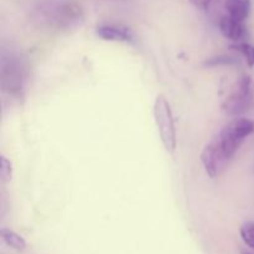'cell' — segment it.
Instances as JSON below:
<instances>
[{"mask_svg": "<svg viewBox=\"0 0 254 254\" xmlns=\"http://www.w3.org/2000/svg\"><path fill=\"white\" fill-rule=\"evenodd\" d=\"M253 131L254 123L251 119L236 118L226 124L203 148L201 161L211 179H217L225 173L240 146Z\"/></svg>", "mask_w": 254, "mask_h": 254, "instance_id": "1", "label": "cell"}, {"mask_svg": "<svg viewBox=\"0 0 254 254\" xmlns=\"http://www.w3.org/2000/svg\"><path fill=\"white\" fill-rule=\"evenodd\" d=\"M252 101V79L250 76H242L237 79L231 93L222 103V111L227 116H238L247 111Z\"/></svg>", "mask_w": 254, "mask_h": 254, "instance_id": "3", "label": "cell"}, {"mask_svg": "<svg viewBox=\"0 0 254 254\" xmlns=\"http://www.w3.org/2000/svg\"><path fill=\"white\" fill-rule=\"evenodd\" d=\"M12 178V164L6 156H0V180L2 184H7Z\"/></svg>", "mask_w": 254, "mask_h": 254, "instance_id": "10", "label": "cell"}, {"mask_svg": "<svg viewBox=\"0 0 254 254\" xmlns=\"http://www.w3.org/2000/svg\"><path fill=\"white\" fill-rule=\"evenodd\" d=\"M225 7L228 16L245 22V20L250 16L252 2L251 0H226Z\"/></svg>", "mask_w": 254, "mask_h": 254, "instance_id": "6", "label": "cell"}, {"mask_svg": "<svg viewBox=\"0 0 254 254\" xmlns=\"http://www.w3.org/2000/svg\"><path fill=\"white\" fill-rule=\"evenodd\" d=\"M241 238L246 246L254 251V222H246L241 226L240 230Z\"/></svg>", "mask_w": 254, "mask_h": 254, "instance_id": "9", "label": "cell"}, {"mask_svg": "<svg viewBox=\"0 0 254 254\" xmlns=\"http://www.w3.org/2000/svg\"><path fill=\"white\" fill-rule=\"evenodd\" d=\"M231 49L235 50V51L240 52L243 57L246 59L248 67L254 66V46L247 42H238V44H232L231 45Z\"/></svg>", "mask_w": 254, "mask_h": 254, "instance_id": "8", "label": "cell"}, {"mask_svg": "<svg viewBox=\"0 0 254 254\" xmlns=\"http://www.w3.org/2000/svg\"><path fill=\"white\" fill-rule=\"evenodd\" d=\"M0 237H1V240L9 247L17 251V252H22L26 248V241L24 240V237H21L19 233L9 230V228H1V231H0Z\"/></svg>", "mask_w": 254, "mask_h": 254, "instance_id": "7", "label": "cell"}, {"mask_svg": "<svg viewBox=\"0 0 254 254\" xmlns=\"http://www.w3.org/2000/svg\"><path fill=\"white\" fill-rule=\"evenodd\" d=\"M154 119L164 148L169 154H174L176 150L175 121L170 103L163 94H159L154 103Z\"/></svg>", "mask_w": 254, "mask_h": 254, "instance_id": "2", "label": "cell"}, {"mask_svg": "<svg viewBox=\"0 0 254 254\" xmlns=\"http://www.w3.org/2000/svg\"><path fill=\"white\" fill-rule=\"evenodd\" d=\"M195 7L200 10H207L210 7L212 0H189Z\"/></svg>", "mask_w": 254, "mask_h": 254, "instance_id": "12", "label": "cell"}, {"mask_svg": "<svg viewBox=\"0 0 254 254\" xmlns=\"http://www.w3.org/2000/svg\"><path fill=\"white\" fill-rule=\"evenodd\" d=\"M237 60L235 57L230 56H218V57H212V59L207 60L205 62L206 67H220V66H232V64H237Z\"/></svg>", "mask_w": 254, "mask_h": 254, "instance_id": "11", "label": "cell"}, {"mask_svg": "<svg viewBox=\"0 0 254 254\" xmlns=\"http://www.w3.org/2000/svg\"><path fill=\"white\" fill-rule=\"evenodd\" d=\"M97 35L104 41L134 42L135 35L128 26L119 24H103L97 27Z\"/></svg>", "mask_w": 254, "mask_h": 254, "instance_id": "4", "label": "cell"}, {"mask_svg": "<svg viewBox=\"0 0 254 254\" xmlns=\"http://www.w3.org/2000/svg\"><path fill=\"white\" fill-rule=\"evenodd\" d=\"M241 254H254V252H248V251H242Z\"/></svg>", "mask_w": 254, "mask_h": 254, "instance_id": "13", "label": "cell"}, {"mask_svg": "<svg viewBox=\"0 0 254 254\" xmlns=\"http://www.w3.org/2000/svg\"><path fill=\"white\" fill-rule=\"evenodd\" d=\"M218 26H220V31L222 32L223 36L233 41L235 44L242 41L246 37V35H247V29H246L245 22L232 19L228 15L221 17Z\"/></svg>", "mask_w": 254, "mask_h": 254, "instance_id": "5", "label": "cell"}]
</instances>
